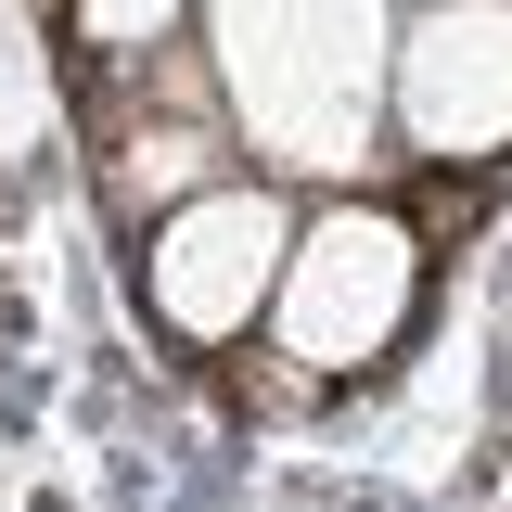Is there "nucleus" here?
Wrapping results in <instances>:
<instances>
[{"instance_id":"obj_5","label":"nucleus","mask_w":512,"mask_h":512,"mask_svg":"<svg viewBox=\"0 0 512 512\" xmlns=\"http://www.w3.org/2000/svg\"><path fill=\"white\" fill-rule=\"evenodd\" d=\"M384 128L410 167H500L512 154V0H436L397 13L384 52Z\"/></svg>"},{"instance_id":"obj_1","label":"nucleus","mask_w":512,"mask_h":512,"mask_svg":"<svg viewBox=\"0 0 512 512\" xmlns=\"http://www.w3.org/2000/svg\"><path fill=\"white\" fill-rule=\"evenodd\" d=\"M384 0H205V64L218 103L244 128V154L295 167V180L346 192L384 128Z\"/></svg>"},{"instance_id":"obj_2","label":"nucleus","mask_w":512,"mask_h":512,"mask_svg":"<svg viewBox=\"0 0 512 512\" xmlns=\"http://www.w3.org/2000/svg\"><path fill=\"white\" fill-rule=\"evenodd\" d=\"M423 320V231L384 205V192H320L295 218L282 256V295H269V359L308 384L384 372Z\"/></svg>"},{"instance_id":"obj_6","label":"nucleus","mask_w":512,"mask_h":512,"mask_svg":"<svg viewBox=\"0 0 512 512\" xmlns=\"http://www.w3.org/2000/svg\"><path fill=\"white\" fill-rule=\"evenodd\" d=\"M64 26H77L90 77H116V64H154V52H180L192 26H205V0H64Z\"/></svg>"},{"instance_id":"obj_4","label":"nucleus","mask_w":512,"mask_h":512,"mask_svg":"<svg viewBox=\"0 0 512 512\" xmlns=\"http://www.w3.org/2000/svg\"><path fill=\"white\" fill-rule=\"evenodd\" d=\"M90 141H103V205L128 218V244L154 231V218H180L192 192L244 180L231 154H244V128L218 103V64L192 52H154V64H116V77H90Z\"/></svg>"},{"instance_id":"obj_3","label":"nucleus","mask_w":512,"mask_h":512,"mask_svg":"<svg viewBox=\"0 0 512 512\" xmlns=\"http://www.w3.org/2000/svg\"><path fill=\"white\" fill-rule=\"evenodd\" d=\"M295 218L308 205L282 180H218V192H192L180 218H154L141 231V308H154V333L192 346V359L244 346L256 320H269V295H282Z\"/></svg>"},{"instance_id":"obj_7","label":"nucleus","mask_w":512,"mask_h":512,"mask_svg":"<svg viewBox=\"0 0 512 512\" xmlns=\"http://www.w3.org/2000/svg\"><path fill=\"white\" fill-rule=\"evenodd\" d=\"M397 13H436V0H397Z\"/></svg>"}]
</instances>
